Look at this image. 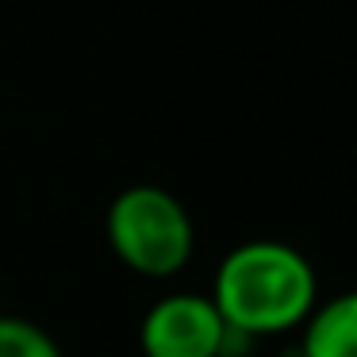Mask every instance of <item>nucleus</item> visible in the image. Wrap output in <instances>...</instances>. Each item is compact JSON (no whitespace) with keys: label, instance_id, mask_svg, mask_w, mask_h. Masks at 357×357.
<instances>
[{"label":"nucleus","instance_id":"1","mask_svg":"<svg viewBox=\"0 0 357 357\" xmlns=\"http://www.w3.org/2000/svg\"><path fill=\"white\" fill-rule=\"evenodd\" d=\"M208 296L231 331L261 342L307 323L319 303V273L288 242L250 238L223 254Z\"/></svg>","mask_w":357,"mask_h":357},{"label":"nucleus","instance_id":"2","mask_svg":"<svg viewBox=\"0 0 357 357\" xmlns=\"http://www.w3.org/2000/svg\"><path fill=\"white\" fill-rule=\"evenodd\" d=\"M104 231L116 261L146 280L177 277L196 254L192 215L162 185H127L108 204Z\"/></svg>","mask_w":357,"mask_h":357},{"label":"nucleus","instance_id":"3","mask_svg":"<svg viewBox=\"0 0 357 357\" xmlns=\"http://www.w3.org/2000/svg\"><path fill=\"white\" fill-rule=\"evenodd\" d=\"M227 323L208 292H165L139 323L142 357H219Z\"/></svg>","mask_w":357,"mask_h":357},{"label":"nucleus","instance_id":"4","mask_svg":"<svg viewBox=\"0 0 357 357\" xmlns=\"http://www.w3.org/2000/svg\"><path fill=\"white\" fill-rule=\"evenodd\" d=\"M296 357H357V288L315 303L300 326Z\"/></svg>","mask_w":357,"mask_h":357},{"label":"nucleus","instance_id":"5","mask_svg":"<svg viewBox=\"0 0 357 357\" xmlns=\"http://www.w3.org/2000/svg\"><path fill=\"white\" fill-rule=\"evenodd\" d=\"M0 357H66L54 334L24 315H0Z\"/></svg>","mask_w":357,"mask_h":357}]
</instances>
